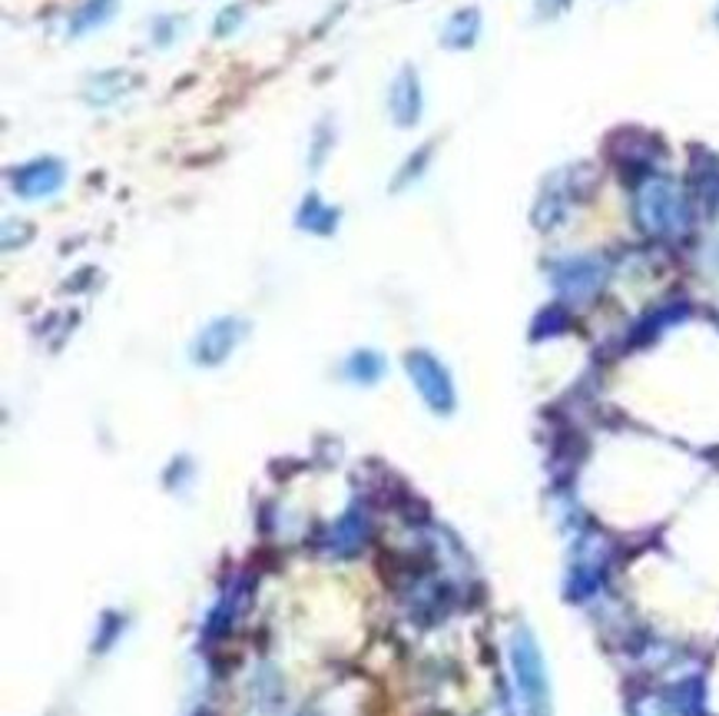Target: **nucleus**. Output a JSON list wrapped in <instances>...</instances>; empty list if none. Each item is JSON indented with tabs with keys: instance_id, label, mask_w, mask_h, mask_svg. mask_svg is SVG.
I'll use <instances>...</instances> for the list:
<instances>
[{
	"instance_id": "f257e3e1",
	"label": "nucleus",
	"mask_w": 719,
	"mask_h": 716,
	"mask_svg": "<svg viewBox=\"0 0 719 716\" xmlns=\"http://www.w3.org/2000/svg\"><path fill=\"white\" fill-rule=\"evenodd\" d=\"M637 216L650 232H677L690 219V206L677 183L667 176H653L637 190Z\"/></svg>"
},
{
	"instance_id": "f03ea898",
	"label": "nucleus",
	"mask_w": 719,
	"mask_h": 716,
	"mask_svg": "<svg viewBox=\"0 0 719 716\" xmlns=\"http://www.w3.org/2000/svg\"><path fill=\"white\" fill-rule=\"evenodd\" d=\"M67 179V166L64 159L56 156H37L24 166H17L11 172V187L27 196V200H43V196H53L60 187H64Z\"/></svg>"
},
{
	"instance_id": "7ed1b4c3",
	"label": "nucleus",
	"mask_w": 719,
	"mask_h": 716,
	"mask_svg": "<svg viewBox=\"0 0 719 716\" xmlns=\"http://www.w3.org/2000/svg\"><path fill=\"white\" fill-rule=\"evenodd\" d=\"M422 80L414 67H401L388 87V116L398 130H411L422 119Z\"/></svg>"
},
{
	"instance_id": "20e7f679",
	"label": "nucleus",
	"mask_w": 719,
	"mask_h": 716,
	"mask_svg": "<svg viewBox=\"0 0 719 716\" xmlns=\"http://www.w3.org/2000/svg\"><path fill=\"white\" fill-rule=\"evenodd\" d=\"M477 34H482V14L474 8H464L458 14H451V21L441 30V43L448 50H471L477 43Z\"/></svg>"
},
{
	"instance_id": "39448f33",
	"label": "nucleus",
	"mask_w": 719,
	"mask_h": 716,
	"mask_svg": "<svg viewBox=\"0 0 719 716\" xmlns=\"http://www.w3.org/2000/svg\"><path fill=\"white\" fill-rule=\"evenodd\" d=\"M411 375L418 379V385H422L425 398L435 405V408H448L451 405V385L445 379V372L428 362V358H411Z\"/></svg>"
},
{
	"instance_id": "423d86ee",
	"label": "nucleus",
	"mask_w": 719,
	"mask_h": 716,
	"mask_svg": "<svg viewBox=\"0 0 719 716\" xmlns=\"http://www.w3.org/2000/svg\"><path fill=\"white\" fill-rule=\"evenodd\" d=\"M119 0H84L77 14L70 17V37H84L90 30H100L113 21Z\"/></svg>"
},
{
	"instance_id": "0eeeda50",
	"label": "nucleus",
	"mask_w": 719,
	"mask_h": 716,
	"mask_svg": "<svg viewBox=\"0 0 719 716\" xmlns=\"http://www.w3.org/2000/svg\"><path fill=\"white\" fill-rule=\"evenodd\" d=\"M239 17H243V8H226V11L219 14V24H216V34H219V37H226V30L232 34V30L239 27Z\"/></svg>"
},
{
	"instance_id": "6e6552de",
	"label": "nucleus",
	"mask_w": 719,
	"mask_h": 716,
	"mask_svg": "<svg viewBox=\"0 0 719 716\" xmlns=\"http://www.w3.org/2000/svg\"><path fill=\"white\" fill-rule=\"evenodd\" d=\"M153 27L159 30V34H156V43H159V47H166V43L172 40V27H169V17H159V21H156Z\"/></svg>"
}]
</instances>
